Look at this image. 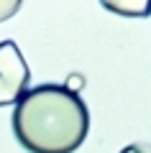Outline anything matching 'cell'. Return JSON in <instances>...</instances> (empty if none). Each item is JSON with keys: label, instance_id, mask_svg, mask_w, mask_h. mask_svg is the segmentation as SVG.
Here are the masks:
<instances>
[{"label": "cell", "instance_id": "5", "mask_svg": "<svg viewBox=\"0 0 151 153\" xmlns=\"http://www.w3.org/2000/svg\"><path fill=\"white\" fill-rule=\"evenodd\" d=\"M64 87L69 89V92L77 94L82 87H85V76H82V74H69V76H67V82H64Z\"/></svg>", "mask_w": 151, "mask_h": 153}, {"label": "cell", "instance_id": "1", "mask_svg": "<svg viewBox=\"0 0 151 153\" xmlns=\"http://www.w3.org/2000/svg\"><path fill=\"white\" fill-rule=\"evenodd\" d=\"M13 135L28 153H74L90 130V112L64 84H36L13 107Z\"/></svg>", "mask_w": 151, "mask_h": 153}, {"label": "cell", "instance_id": "2", "mask_svg": "<svg viewBox=\"0 0 151 153\" xmlns=\"http://www.w3.org/2000/svg\"><path fill=\"white\" fill-rule=\"evenodd\" d=\"M31 71L16 41H0V107L13 105L28 89Z\"/></svg>", "mask_w": 151, "mask_h": 153}, {"label": "cell", "instance_id": "4", "mask_svg": "<svg viewBox=\"0 0 151 153\" xmlns=\"http://www.w3.org/2000/svg\"><path fill=\"white\" fill-rule=\"evenodd\" d=\"M21 10V0H0V23Z\"/></svg>", "mask_w": 151, "mask_h": 153}, {"label": "cell", "instance_id": "3", "mask_svg": "<svg viewBox=\"0 0 151 153\" xmlns=\"http://www.w3.org/2000/svg\"><path fill=\"white\" fill-rule=\"evenodd\" d=\"M110 13L118 16H128V18H146L151 16V0H108L103 3Z\"/></svg>", "mask_w": 151, "mask_h": 153}, {"label": "cell", "instance_id": "6", "mask_svg": "<svg viewBox=\"0 0 151 153\" xmlns=\"http://www.w3.org/2000/svg\"><path fill=\"white\" fill-rule=\"evenodd\" d=\"M118 153H151V146H146V143H128Z\"/></svg>", "mask_w": 151, "mask_h": 153}]
</instances>
